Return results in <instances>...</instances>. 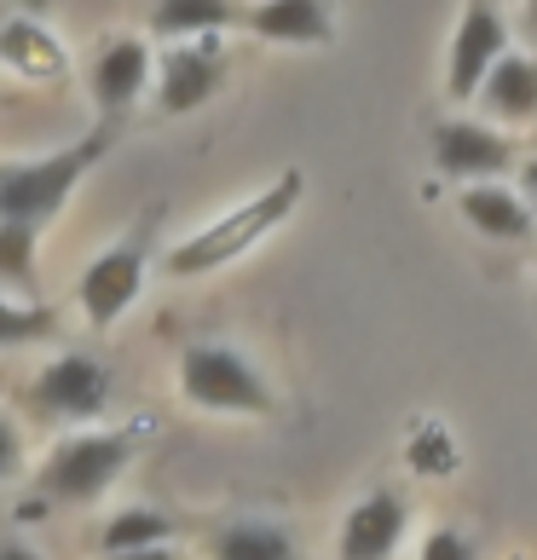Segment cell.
Here are the masks:
<instances>
[{"instance_id":"obj_1","label":"cell","mask_w":537,"mask_h":560,"mask_svg":"<svg viewBox=\"0 0 537 560\" xmlns=\"http://www.w3.org/2000/svg\"><path fill=\"white\" fill-rule=\"evenodd\" d=\"M295 202H301V168H289V174H278V185H266V191L249 197L243 209L220 214L214 225H202L197 237L174 243L168 248V272L174 278H202V272L232 266L237 255H249L266 232H278V225L295 214Z\"/></svg>"},{"instance_id":"obj_2","label":"cell","mask_w":537,"mask_h":560,"mask_svg":"<svg viewBox=\"0 0 537 560\" xmlns=\"http://www.w3.org/2000/svg\"><path fill=\"white\" fill-rule=\"evenodd\" d=\"M110 151V128H93L87 139L65 144L52 156H35V162H0V220H17V225H47L58 209L70 202V191L98 156Z\"/></svg>"},{"instance_id":"obj_3","label":"cell","mask_w":537,"mask_h":560,"mask_svg":"<svg viewBox=\"0 0 537 560\" xmlns=\"http://www.w3.org/2000/svg\"><path fill=\"white\" fill-rule=\"evenodd\" d=\"M179 393L202 410H237V417H266L272 410V387L260 370L232 347H191L179 359Z\"/></svg>"},{"instance_id":"obj_4","label":"cell","mask_w":537,"mask_h":560,"mask_svg":"<svg viewBox=\"0 0 537 560\" xmlns=\"http://www.w3.org/2000/svg\"><path fill=\"white\" fill-rule=\"evenodd\" d=\"M128 456H133L128 433H75V440H65L47 456L40 491L58 497V503H93V497H105L116 486V474L128 468Z\"/></svg>"},{"instance_id":"obj_5","label":"cell","mask_w":537,"mask_h":560,"mask_svg":"<svg viewBox=\"0 0 537 560\" xmlns=\"http://www.w3.org/2000/svg\"><path fill=\"white\" fill-rule=\"evenodd\" d=\"M144 260H151V225H139L128 243L105 248V255L81 272V283H75L81 313H87L93 324H116L144 289Z\"/></svg>"},{"instance_id":"obj_6","label":"cell","mask_w":537,"mask_h":560,"mask_svg":"<svg viewBox=\"0 0 537 560\" xmlns=\"http://www.w3.org/2000/svg\"><path fill=\"white\" fill-rule=\"evenodd\" d=\"M509 52V24L491 0H468L463 24L451 35V70H445V93L451 98H474L486 88V75L498 70V58Z\"/></svg>"},{"instance_id":"obj_7","label":"cell","mask_w":537,"mask_h":560,"mask_svg":"<svg viewBox=\"0 0 537 560\" xmlns=\"http://www.w3.org/2000/svg\"><path fill=\"white\" fill-rule=\"evenodd\" d=\"M30 399L47 410V417H70V422H87L110 405V370L98 359H81V352H65L52 359L47 370L35 376Z\"/></svg>"},{"instance_id":"obj_8","label":"cell","mask_w":537,"mask_h":560,"mask_svg":"<svg viewBox=\"0 0 537 560\" xmlns=\"http://www.w3.org/2000/svg\"><path fill=\"white\" fill-rule=\"evenodd\" d=\"M433 162L451 179H498L514 168V144L486 121H440L433 128Z\"/></svg>"},{"instance_id":"obj_9","label":"cell","mask_w":537,"mask_h":560,"mask_svg":"<svg viewBox=\"0 0 537 560\" xmlns=\"http://www.w3.org/2000/svg\"><path fill=\"white\" fill-rule=\"evenodd\" d=\"M410 532V503L399 491H370L341 521V560H387Z\"/></svg>"},{"instance_id":"obj_10","label":"cell","mask_w":537,"mask_h":560,"mask_svg":"<svg viewBox=\"0 0 537 560\" xmlns=\"http://www.w3.org/2000/svg\"><path fill=\"white\" fill-rule=\"evenodd\" d=\"M225 81V52L214 47V40H191V47H174L168 58H162V110L168 116H185L197 105H209V98L220 93Z\"/></svg>"},{"instance_id":"obj_11","label":"cell","mask_w":537,"mask_h":560,"mask_svg":"<svg viewBox=\"0 0 537 560\" xmlns=\"http://www.w3.org/2000/svg\"><path fill=\"white\" fill-rule=\"evenodd\" d=\"M260 40H283V47H324L336 35V18H329V0H260V7L243 12Z\"/></svg>"},{"instance_id":"obj_12","label":"cell","mask_w":537,"mask_h":560,"mask_svg":"<svg viewBox=\"0 0 537 560\" xmlns=\"http://www.w3.org/2000/svg\"><path fill=\"white\" fill-rule=\"evenodd\" d=\"M144 81H151V47H144V40H133V35L110 40V47L93 58V98L105 105V116L128 110Z\"/></svg>"},{"instance_id":"obj_13","label":"cell","mask_w":537,"mask_h":560,"mask_svg":"<svg viewBox=\"0 0 537 560\" xmlns=\"http://www.w3.org/2000/svg\"><path fill=\"white\" fill-rule=\"evenodd\" d=\"M474 98H480V110L498 116V121H532L537 116V58L503 52L498 70L486 75V88Z\"/></svg>"},{"instance_id":"obj_14","label":"cell","mask_w":537,"mask_h":560,"mask_svg":"<svg viewBox=\"0 0 537 560\" xmlns=\"http://www.w3.org/2000/svg\"><path fill=\"white\" fill-rule=\"evenodd\" d=\"M463 220L480 237H498V243H521V237H532V225H537L526 202L514 197L509 185H491V179H480V185L463 191Z\"/></svg>"},{"instance_id":"obj_15","label":"cell","mask_w":537,"mask_h":560,"mask_svg":"<svg viewBox=\"0 0 537 560\" xmlns=\"http://www.w3.org/2000/svg\"><path fill=\"white\" fill-rule=\"evenodd\" d=\"M237 18L232 0H156L151 30L162 40H185V35H214Z\"/></svg>"},{"instance_id":"obj_16","label":"cell","mask_w":537,"mask_h":560,"mask_svg":"<svg viewBox=\"0 0 537 560\" xmlns=\"http://www.w3.org/2000/svg\"><path fill=\"white\" fill-rule=\"evenodd\" d=\"M214 560H295V544H289L283 526H266V521H237L214 532L209 544Z\"/></svg>"},{"instance_id":"obj_17","label":"cell","mask_w":537,"mask_h":560,"mask_svg":"<svg viewBox=\"0 0 537 560\" xmlns=\"http://www.w3.org/2000/svg\"><path fill=\"white\" fill-rule=\"evenodd\" d=\"M0 58H7V65H17L24 75H58V70H65V52H58V40H52L47 30L24 24V18L0 30Z\"/></svg>"},{"instance_id":"obj_18","label":"cell","mask_w":537,"mask_h":560,"mask_svg":"<svg viewBox=\"0 0 537 560\" xmlns=\"http://www.w3.org/2000/svg\"><path fill=\"white\" fill-rule=\"evenodd\" d=\"M174 537V521L168 514H156V509H121L116 521L105 526V555H133V549H162Z\"/></svg>"},{"instance_id":"obj_19","label":"cell","mask_w":537,"mask_h":560,"mask_svg":"<svg viewBox=\"0 0 537 560\" xmlns=\"http://www.w3.org/2000/svg\"><path fill=\"white\" fill-rule=\"evenodd\" d=\"M52 336H58V313H52V306H17V301H0V347L52 341Z\"/></svg>"},{"instance_id":"obj_20","label":"cell","mask_w":537,"mask_h":560,"mask_svg":"<svg viewBox=\"0 0 537 560\" xmlns=\"http://www.w3.org/2000/svg\"><path fill=\"white\" fill-rule=\"evenodd\" d=\"M0 278L24 289L35 278V225L0 220Z\"/></svg>"},{"instance_id":"obj_21","label":"cell","mask_w":537,"mask_h":560,"mask_svg":"<svg viewBox=\"0 0 537 560\" xmlns=\"http://www.w3.org/2000/svg\"><path fill=\"white\" fill-rule=\"evenodd\" d=\"M405 456H410V468H417V474H451V468H457V445H451L445 428H422Z\"/></svg>"},{"instance_id":"obj_22","label":"cell","mask_w":537,"mask_h":560,"mask_svg":"<svg viewBox=\"0 0 537 560\" xmlns=\"http://www.w3.org/2000/svg\"><path fill=\"white\" fill-rule=\"evenodd\" d=\"M422 560H474V549L463 544V532H428L422 537Z\"/></svg>"},{"instance_id":"obj_23","label":"cell","mask_w":537,"mask_h":560,"mask_svg":"<svg viewBox=\"0 0 537 560\" xmlns=\"http://www.w3.org/2000/svg\"><path fill=\"white\" fill-rule=\"evenodd\" d=\"M17 463H24V440H17L12 422H0V480H12Z\"/></svg>"},{"instance_id":"obj_24","label":"cell","mask_w":537,"mask_h":560,"mask_svg":"<svg viewBox=\"0 0 537 560\" xmlns=\"http://www.w3.org/2000/svg\"><path fill=\"white\" fill-rule=\"evenodd\" d=\"M0 560H40V555L24 549V544H0Z\"/></svg>"},{"instance_id":"obj_25","label":"cell","mask_w":537,"mask_h":560,"mask_svg":"<svg viewBox=\"0 0 537 560\" xmlns=\"http://www.w3.org/2000/svg\"><path fill=\"white\" fill-rule=\"evenodd\" d=\"M110 560H174L168 549H133V555H110Z\"/></svg>"},{"instance_id":"obj_26","label":"cell","mask_w":537,"mask_h":560,"mask_svg":"<svg viewBox=\"0 0 537 560\" xmlns=\"http://www.w3.org/2000/svg\"><path fill=\"white\" fill-rule=\"evenodd\" d=\"M521 30L537 40V0H526V12H521Z\"/></svg>"},{"instance_id":"obj_27","label":"cell","mask_w":537,"mask_h":560,"mask_svg":"<svg viewBox=\"0 0 537 560\" xmlns=\"http://www.w3.org/2000/svg\"><path fill=\"white\" fill-rule=\"evenodd\" d=\"M521 179H526V191H532V197H537V156H532V162H526V174H521Z\"/></svg>"},{"instance_id":"obj_28","label":"cell","mask_w":537,"mask_h":560,"mask_svg":"<svg viewBox=\"0 0 537 560\" xmlns=\"http://www.w3.org/2000/svg\"><path fill=\"white\" fill-rule=\"evenodd\" d=\"M532 220H537V197H532Z\"/></svg>"}]
</instances>
